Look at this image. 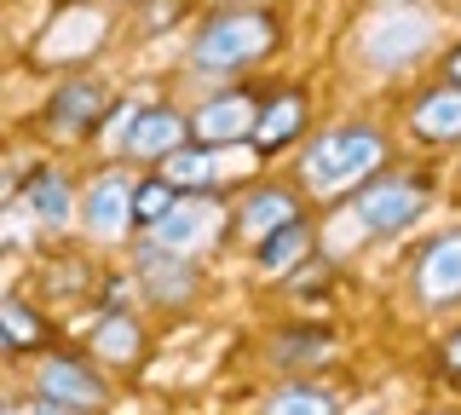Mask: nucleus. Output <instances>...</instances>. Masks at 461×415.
I'll return each mask as SVG.
<instances>
[{
  "instance_id": "obj_16",
  "label": "nucleus",
  "mask_w": 461,
  "mask_h": 415,
  "mask_svg": "<svg viewBox=\"0 0 461 415\" xmlns=\"http://www.w3.org/2000/svg\"><path fill=\"white\" fill-rule=\"evenodd\" d=\"M93 347L110 357V364H127L133 357V347H139V323L127 318V311H104V318L93 323Z\"/></svg>"
},
{
  "instance_id": "obj_12",
  "label": "nucleus",
  "mask_w": 461,
  "mask_h": 415,
  "mask_svg": "<svg viewBox=\"0 0 461 415\" xmlns=\"http://www.w3.org/2000/svg\"><path fill=\"white\" fill-rule=\"evenodd\" d=\"M139 277H144V289H150L156 300H185V289H191V266H185V254L162 248V242L139 248Z\"/></svg>"
},
{
  "instance_id": "obj_22",
  "label": "nucleus",
  "mask_w": 461,
  "mask_h": 415,
  "mask_svg": "<svg viewBox=\"0 0 461 415\" xmlns=\"http://www.w3.org/2000/svg\"><path fill=\"white\" fill-rule=\"evenodd\" d=\"M277 357L283 364H317V357H329V335H288Z\"/></svg>"
},
{
  "instance_id": "obj_18",
  "label": "nucleus",
  "mask_w": 461,
  "mask_h": 415,
  "mask_svg": "<svg viewBox=\"0 0 461 415\" xmlns=\"http://www.w3.org/2000/svg\"><path fill=\"white\" fill-rule=\"evenodd\" d=\"M306 225H283V231H271V237H259V266L266 271H288V266H300V254H306Z\"/></svg>"
},
{
  "instance_id": "obj_4",
  "label": "nucleus",
  "mask_w": 461,
  "mask_h": 415,
  "mask_svg": "<svg viewBox=\"0 0 461 415\" xmlns=\"http://www.w3.org/2000/svg\"><path fill=\"white\" fill-rule=\"evenodd\" d=\"M432 41V18L427 12H415V6H403V12H386V18H375L369 23V35H364V59L375 69H403Z\"/></svg>"
},
{
  "instance_id": "obj_20",
  "label": "nucleus",
  "mask_w": 461,
  "mask_h": 415,
  "mask_svg": "<svg viewBox=\"0 0 461 415\" xmlns=\"http://www.w3.org/2000/svg\"><path fill=\"white\" fill-rule=\"evenodd\" d=\"M266 415H335V392H323V386H283L266 404Z\"/></svg>"
},
{
  "instance_id": "obj_7",
  "label": "nucleus",
  "mask_w": 461,
  "mask_h": 415,
  "mask_svg": "<svg viewBox=\"0 0 461 415\" xmlns=\"http://www.w3.org/2000/svg\"><path fill=\"white\" fill-rule=\"evenodd\" d=\"M415 294L427 306H450L461 300V237H438L415 266Z\"/></svg>"
},
{
  "instance_id": "obj_3",
  "label": "nucleus",
  "mask_w": 461,
  "mask_h": 415,
  "mask_svg": "<svg viewBox=\"0 0 461 415\" xmlns=\"http://www.w3.org/2000/svg\"><path fill=\"white\" fill-rule=\"evenodd\" d=\"M421 213H427V185H415V179H375L357 196V225L369 237H393L403 225H415Z\"/></svg>"
},
{
  "instance_id": "obj_2",
  "label": "nucleus",
  "mask_w": 461,
  "mask_h": 415,
  "mask_svg": "<svg viewBox=\"0 0 461 415\" xmlns=\"http://www.w3.org/2000/svg\"><path fill=\"white\" fill-rule=\"evenodd\" d=\"M271 41H277L271 18H259V12H225V18L202 23V35L191 41V64L202 76H230V69L266 59Z\"/></svg>"
},
{
  "instance_id": "obj_1",
  "label": "nucleus",
  "mask_w": 461,
  "mask_h": 415,
  "mask_svg": "<svg viewBox=\"0 0 461 415\" xmlns=\"http://www.w3.org/2000/svg\"><path fill=\"white\" fill-rule=\"evenodd\" d=\"M381 162H386V139L375 133V127H335V133L312 139V150H306V162H300V174H306L312 191L335 196V191H346V185L369 179Z\"/></svg>"
},
{
  "instance_id": "obj_13",
  "label": "nucleus",
  "mask_w": 461,
  "mask_h": 415,
  "mask_svg": "<svg viewBox=\"0 0 461 415\" xmlns=\"http://www.w3.org/2000/svg\"><path fill=\"white\" fill-rule=\"evenodd\" d=\"M306 127V98L300 93H283V98H271L266 110H259V122H254V145L259 150H277L288 145V139Z\"/></svg>"
},
{
  "instance_id": "obj_19",
  "label": "nucleus",
  "mask_w": 461,
  "mask_h": 415,
  "mask_svg": "<svg viewBox=\"0 0 461 415\" xmlns=\"http://www.w3.org/2000/svg\"><path fill=\"white\" fill-rule=\"evenodd\" d=\"M173 208H179V185H173V179H150V185H139V191H133V220L150 225V231L167 220Z\"/></svg>"
},
{
  "instance_id": "obj_9",
  "label": "nucleus",
  "mask_w": 461,
  "mask_h": 415,
  "mask_svg": "<svg viewBox=\"0 0 461 415\" xmlns=\"http://www.w3.org/2000/svg\"><path fill=\"white\" fill-rule=\"evenodd\" d=\"M179 139H185V122L173 116V110H139L122 133V150L139 156V162H150V156H173Z\"/></svg>"
},
{
  "instance_id": "obj_15",
  "label": "nucleus",
  "mask_w": 461,
  "mask_h": 415,
  "mask_svg": "<svg viewBox=\"0 0 461 415\" xmlns=\"http://www.w3.org/2000/svg\"><path fill=\"white\" fill-rule=\"evenodd\" d=\"M29 213H35L47 231L69 220V185H64V174H35V179H29Z\"/></svg>"
},
{
  "instance_id": "obj_21",
  "label": "nucleus",
  "mask_w": 461,
  "mask_h": 415,
  "mask_svg": "<svg viewBox=\"0 0 461 415\" xmlns=\"http://www.w3.org/2000/svg\"><path fill=\"white\" fill-rule=\"evenodd\" d=\"M162 179H173V185H202V179H208V156H202V150H173L167 162H162Z\"/></svg>"
},
{
  "instance_id": "obj_11",
  "label": "nucleus",
  "mask_w": 461,
  "mask_h": 415,
  "mask_svg": "<svg viewBox=\"0 0 461 415\" xmlns=\"http://www.w3.org/2000/svg\"><path fill=\"white\" fill-rule=\"evenodd\" d=\"M410 127L421 139H432V145H450V139H461V87H456V81H450V87H432L427 98H415Z\"/></svg>"
},
{
  "instance_id": "obj_25",
  "label": "nucleus",
  "mask_w": 461,
  "mask_h": 415,
  "mask_svg": "<svg viewBox=\"0 0 461 415\" xmlns=\"http://www.w3.org/2000/svg\"><path fill=\"white\" fill-rule=\"evenodd\" d=\"M450 81H456V87H461V47L450 52Z\"/></svg>"
},
{
  "instance_id": "obj_5",
  "label": "nucleus",
  "mask_w": 461,
  "mask_h": 415,
  "mask_svg": "<svg viewBox=\"0 0 461 415\" xmlns=\"http://www.w3.org/2000/svg\"><path fill=\"white\" fill-rule=\"evenodd\" d=\"M41 398L86 415V410L104 404V381H98L86 364H76V357H47V364H41Z\"/></svg>"
},
{
  "instance_id": "obj_24",
  "label": "nucleus",
  "mask_w": 461,
  "mask_h": 415,
  "mask_svg": "<svg viewBox=\"0 0 461 415\" xmlns=\"http://www.w3.org/2000/svg\"><path fill=\"white\" fill-rule=\"evenodd\" d=\"M444 352H450V369H461V329L450 335V347H444Z\"/></svg>"
},
{
  "instance_id": "obj_14",
  "label": "nucleus",
  "mask_w": 461,
  "mask_h": 415,
  "mask_svg": "<svg viewBox=\"0 0 461 415\" xmlns=\"http://www.w3.org/2000/svg\"><path fill=\"white\" fill-rule=\"evenodd\" d=\"M283 225H294V196L288 191H254L249 208H242V231L271 237V231H283Z\"/></svg>"
},
{
  "instance_id": "obj_10",
  "label": "nucleus",
  "mask_w": 461,
  "mask_h": 415,
  "mask_svg": "<svg viewBox=\"0 0 461 415\" xmlns=\"http://www.w3.org/2000/svg\"><path fill=\"white\" fill-rule=\"evenodd\" d=\"M208 225H213V203H208V196H179V208H173L150 237L162 242V248H173V254H196L202 237H208Z\"/></svg>"
},
{
  "instance_id": "obj_26",
  "label": "nucleus",
  "mask_w": 461,
  "mask_h": 415,
  "mask_svg": "<svg viewBox=\"0 0 461 415\" xmlns=\"http://www.w3.org/2000/svg\"><path fill=\"white\" fill-rule=\"evenodd\" d=\"M6 415H23V410H6Z\"/></svg>"
},
{
  "instance_id": "obj_17",
  "label": "nucleus",
  "mask_w": 461,
  "mask_h": 415,
  "mask_svg": "<svg viewBox=\"0 0 461 415\" xmlns=\"http://www.w3.org/2000/svg\"><path fill=\"white\" fill-rule=\"evenodd\" d=\"M47 116L58 127H81L86 116H98V87H93V81H69V87H58L52 104H47Z\"/></svg>"
},
{
  "instance_id": "obj_8",
  "label": "nucleus",
  "mask_w": 461,
  "mask_h": 415,
  "mask_svg": "<svg viewBox=\"0 0 461 415\" xmlns=\"http://www.w3.org/2000/svg\"><path fill=\"white\" fill-rule=\"evenodd\" d=\"M254 104L242 93H225V98H208V104L191 116V133L202 145H230V139H254Z\"/></svg>"
},
{
  "instance_id": "obj_6",
  "label": "nucleus",
  "mask_w": 461,
  "mask_h": 415,
  "mask_svg": "<svg viewBox=\"0 0 461 415\" xmlns=\"http://www.w3.org/2000/svg\"><path fill=\"white\" fill-rule=\"evenodd\" d=\"M81 225H86V237H98V242L122 237L127 225H133V185L122 174H104L81 196Z\"/></svg>"
},
{
  "instance_id": "obj_23",
  "label": "nucleus",
  "mask_w": 461,
  "mask_h": 415,
  "mask_svg": "<svg viewBox=\"0 0 461 415\" xmlns=\"http://www.w3.org/2000/svg\"><path fill=\"white\" fill-rule=\"evenodd\" d=\"M6 329H12V340H18V347L35 340V323H29V311L18 306V300H6Z\"/></svg>"
}]
</instances>
